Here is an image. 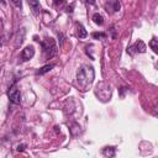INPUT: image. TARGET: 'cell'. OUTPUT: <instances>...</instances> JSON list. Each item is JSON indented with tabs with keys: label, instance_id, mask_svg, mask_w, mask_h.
Returning <instances> with one entry per match:
<instances>
[{
	"label": "cell",
	"instance_id": "6da1fadb",
	"mask_svg": "<svg viewBox=\"0 0 158 158\" xmlns=\"http://www.w3.org/2000/svg\"><path fill=\"white\" fill-rule=\"evenodd\" d=\"M94 77H95V72H94V68L90 67V65H81L77 73V81H78V85L83 89V90H86L90 84L93 83L94 80Z\"/></svg>",
	"mask_w": 158,
	"mask_h": 158
},
{
	"label": "cell",
	"instance_id": "7a4b0ae2",
	"mask_svg": "<svg viewBox=\"0 0 158 158\" xmlns=\"http://www.w3.org/2000/svg\"><path fill=\"white\" fill-rule=\"evenodd\" d=\"M41 46H42V51L44 53L46 59H51L58 53L56 41L52 37H46L43 41H41Z\"/></svg>",
	"mask_w": 158,
	"mask_h": 158
},
{
	"label": "cell",
	"instance_id": "3957f363",
	"mask_svg": "<svg viewBox=\"0 0 158 158\" xmlns=\"http://www.w3.org/2000/svg\"><path fill=\"white\" fill-rule=\"evenodd\" d=\"M95 95L104 102L110 100V98H111V88H110V85L107 83H105V81L99 83L96 85V88H95Z\"/></svg>",
	"mask_w": 158,
	"mask_h": 158
},
{
	"label": "cell",
	"instance_id": "277c9868",
	"mask_svg": "<svg viewBox=\"0 0 158 158\" xmlns=\"http://www.w3.org/2000/svg\"><path fill=\"white\" fill-rule=\"evenodd\" d=\"M144 52H146V44L142 40H137L132 46L127 48V53H130L131 56H133L135 53H144Z\"/></svg>",
	"mask_w": 158,
	"mask_h": 158
},
{
	"label": "cell",
	"instance_id": "5b68a950",
	"mask_svg": "<svg viewBox=\"0 0 158 158\" xmlns=\"http://www.w3.org/2000/svg\"><path fill=\"white\" fill-rule=\"evenodd\" d=\"M7 98L10 99V101L12 104H20L21 101V94H20V90L16 88V86H11L7 91Z\"/></svg>",
	"mask_w": 158,
	"mask_h": 158
},
{
	"label": "cell",
	"instance_id": "8992f818",
	"mask_svg": "<svg viewBox=\"0 0 158 158\" xmlns=\"http://www.w3.org/2000/svg\"><path fill=\"white\" fill-rule=\"evenodd\" d=\"M33 56H35V49H33L32 46L25 47V48L22 49V52H21V59H22V60H30Z\"/></svg>",
	"mask_w": 158,
	"mask_h": 158
},
{
	"label": "cell",
	"instance_id": "52a82bcc",
	"mask_svg": "<svg viewBox=\"0 0 158 158\" xmlns=\"http://www.w3.org/2000/svg\"><path fill=\"white\" fill-rule=\"evenodd\" d=\"M120 7H121V5H120L118 0H111L109 4H106V9H107V10L110 9V12L118 11V10H120ZM107 10H106V11H107Z\"/></svg>",
	"mask_w": 158,
	"mask_h": 158
},
{
	"label": "cell",
	"instance_id": "ba28073f",
	"mask_svg": "<svg viewBox=\"0 0 158 158\" xmlns=\"http://www.w3.org/2000/svg\"><path fill=\"white\" fill-rule=\"evenodd\" d=\"M75 27H77V35H78L79 38H85L88 36V32H86V30L84 28V26L81 23L77 22L75 23Z\"/></svg>",
	"mask_w": 158,
	"mask_h": 158
},
{
	"label": "cell",
	"instance_id": "9c48e42d",
	"mask_svg": "<svg viewBox=\"0 0 158 158\" xmlns=\"http://www.w3.org/2000/svg\"><path fill=\"white\" fill-rule=\"evenodd\" d=\"M54 68V64H46V65H43V67H41L37 72H36V74L37 75H43V74H46V73H48L49 70H52Z\"/></svg>",
	"mask_w": 158,
	"mask_h": 158
},
{
	"label": "cell",
	"instance_id": "30bf717a",
	"mask_svg": "<svg viewBox=\"0 0 158 158\" xmlns=\"http://www.w3.org/2000/svg\"><path fill=\"white\" fill-rule=\"evenodd\" d=\"M28 1V5L33 10L35 14H38L40 10H41V6H40V1L38 0H27Z\"/></svg>",
	"mask_w": 158,
	"mask_h": 158
},
{
	"label": "cell",
	"instance_id": "8fae6325",
	"mask_svg": "<svg viewBox=\"0 0 158 158\" xmlns=\"http://www.w3.org/2000/svg\"><path fill=\"white\" fill-rule=\"evenodd\" d=\"M115 153H116V148L115 147H105L102 149V154L105 157H115Z\"/></svg>",
	"mask_w": 158,
	"mask_h": 158
},
{
	"label": "cell",
	"instance_id": "7c38bea8",
	"mask_svg": "<svg viewBox=\"0 0 158 158\" xmlns=\"http://www.w3.org/2000/svg\"><path fill=\"white\" fill-rule=\"evenodd\" d=\"M93 21H94L96 25H100V26L104 23V19H102V16H101L100 14H98V12L93 15Z\"/></svg>",
	"mask_w": 158,
	"mask_h": 158
},
{
	"label": "cell",
	"instance_id": "4fadbf2b",
	"mask_svg": "<svg viewBox=\"0 0 158 158\" xmlns=\"http://www.w3.org/2000/svg\"><path fill=\"white\" fill-rule=\"evenodd\" d=\"M23 37H25V31L21 33V36H20V32H17V35H16V41H15V46H16V47H19V46L22 44Z\"/></svg>",
	"mask_w": 158,
	"mask_h": 158
},
{
	"label": "cell",
	"instance_id": "5bb4252c",
	"mask_svg": "<svg viewBox=\"0 0 158 158\" xmlns=\"http://www.w3.org/2000/svg\"><path fill=\"white\" fill-rule=\"evenodd\" d=\"M149 47L153 49L154 53H158V41L156 38H152L151 42H149Z\"/></svg>",
	"mask_w": 158,
	"mask_h": 158
},
{
	"label": "cell",
	"instance_id": "9a60e30c",
	"mask_svg": "<svg viewBox=\"0 0 158 158\" xmlns=\"http://www.w3.org/2000/svg\"><path fill=\"white\" fill-rule=\"evenodd\" d=\"M91 36H93V38H95V40H99V38H106V33H104V32H93Z\"/></svg>",
	"mask_w": 158,
	"mask_h": 158
},
{
	"label": "cell",
	"instance_id": "2e32d148",
	"mask_svg": "<svg viewBox=\"0 0 158 158\" xmlns=\"http://www.w3.org/2000/svg\"><path fill=\"white\" fill-rule=\"evenodd\" d=\"M12 1V4L16 6V7H22V0H11Z\"/></svg>",
	"mask_w": 158,
	"mask_h": 158
},
{
	"label": "cell",
	"instance_id": "e0dca14e",
	"mask_svg": "<svg viewBox=\"0 0 158 158\" xmlns=\"http://www.w3.org/2000/svg\"><path fill=\"white\" fill-rule=\"evenodd\" d=\"M25 148H26V144H19V146H17V151H19V152H22Z\"/></svg>",
	"mask_w": 158,
	"mask_h": 158
},
{
	"label": "cell",
	"instance_id": "ac0fdd59",
	"mask_svg": "<svg viewBox=\"0 0 158 158\" xmlns=\"http://www.w3.org/2000/svg\"><path fill=\"white\" fill-rule=\"evenodd\" d=\"M63 2H64V0H54V5L56 6H60Z\"/></svg>",
	"mask_w": 158,
	"mask_h": 158
},
{
	"label": "cell",
	"instance_id": "d6986e66",
	"mask_svg": "<svg viewBox=\"0 0 158 158\" xmlns=\"http://www.w3.org/2000/svg\"><path fill=\"white\" fill-rule=\"evenodd\" d=\"M127 90H128L127 88L122 86V88H121V93H120V94H121V96H123V95H125V91H127Z\"/></svg>",
	"mask_w": 158,
	"mask_h": 158
},
{
	"label": "cell",
	"instance_id": "ffe728a7",
	"mask_svg": "<svg viewBox=\"0 0 158 158\" xmlns=\"http://www.w3.org/2000/svg\"><path fill=\"white\" fill-rule=\"evenodd\" d=\"M73 7H74V5L72 4L70 6H68V7H67V11H68V12H72V11H73Z\"/></svg>",
	"mask_w": 158,
	"mask_h": 158
},
{
	"label": "cell",
	"instance_id": "44dd1931",
	"mask_svg": "<svg viewBox=\"0 0 158 158\" xmlns=\"http://www.w3.org/2000/svg\"><path fill=\"white\" fill-rule=\"evenodd\" d=\"M86 2H89V4H95V0H86Z\"/></svg>",
	"mask_w": 158,
	"mask_h": 158
},
{
	"label": "cell",
	"instance_id": "7402d4cb",
	"mask_svg": "<svg viewBox=\"0 0 158 158\" xmlns=\"http://www.w3.org/2000/svg\"><path fill=\"white\" fill-rule=\"evenodd\" d=\"M2 46V42H1V38H0V47Z\"/></svg>",
	"mask_w": 158,
	"mask_h": 158
},
{
	"label": "cell",
	"instance_id": "603a6c76",
	"mask_svg": "<svg viewBox=\"0 0 158 158\" xmlns=\"http://www.w3.org/2000/svg\"><path fill=\"white\" fill-rule=\"evenodd\" d=\"M0 1H1V2H2V4H5V0H0Z\"/></svg>",
	"mask_w": 158,
	"mask_h": 158
},
{
	"label": "cell",
	"instance_id": "cb8c5ba5",
	"mask_svg": "<svg viewBox=\"0 0 158 158\" xmlns=\"http://www.w3.org/2000/svg\"><path fill=\"white\" fill-rule=\"evenodd\" d=\"M0 73H1V69H0Z\"/></svg>",
	"mask_w": 158,
	"mask_h": 158
}]
</instances>
